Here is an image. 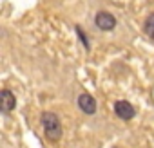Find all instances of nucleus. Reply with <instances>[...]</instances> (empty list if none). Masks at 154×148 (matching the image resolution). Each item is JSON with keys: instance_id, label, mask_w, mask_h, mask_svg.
Listing matches in <instances>:
<instances>
[{"instance_id": "0eeeda50", "label": "nucleus", "mask_w": 154, "mask_h": 148, "mask_svg": "<svg viewBox=\"0 0 154 148\" xmlns=\"http://www.w3.org/2000/svg\"><path fill=\"white\" fill-rule=\"evenodd\" d=\"M74 29H76V34H78V36H80V40H82V43H84V47H85V49L89 51V40H87V36L84 34V31H82V27H80V25H76Z\"/></svg>"}, {"instance_id": "39448f33", "label": "nucleus", "mask_w": 154, "mask_h": 148, "mask_svg": "<svg viewBox=\"0 0 154 148\" xmlns=\"http://www.w3.org/2000/svg\"><path fill=\"white\" fill-rule=\"evenodd\" d=\"M78 105H80L82 112H85V114H89V116L96 112V101H94V98H93L91 94H82V96L78 98Z\"/></svg>"}, {"instance_id": "423d86ee", "label": "nucleus", "mask_w": 154, "mask_h": 148, "mask_svg": "<svg viewBox=\"0 0 154 148\" xmlns=\"http://www.w3.org/2000/svg\"><path fill=\"white\" fill-rule=\"evenodd\" d=\"M145 33L154 40V15H149V18L145 20Z\"/></svg>"}, {"instance_id": "f257e3e1", "label": "nucleus", "mask_w": 154, "mask_h": 148, "mask_svg": "<svg viewBox=\"0 0 154 148\" xmlns=\"http://www.w3.org/2000/svg\"><path fill=\"white\" fill-rule=\"evenodd\" d=\"M42 125H44V130H45V137L53 143H56L60 137H62V125H60V119L53 114V112H44L42 114Z\"/></svg>"}, {"instance_id": "6e6552de", "label": "nucleus", "mask_w": 154, "mask_h": 148, "mask_svg": "<svg viewBox=\"0 0 154 148\" xmlns=\"http://www.w3.org/2000/svg\"><path fill=\"white\" fill-rule=\"evenodd\" d=\"M114 148H120V146H114Z\"/></svg>"}, {"instance_id": "f03ea898", "label": "nucleus", "mask_w": 154, "mask_h": 148, "mask_svg": "<svg viewBox=\"0 0 154 148\" xmlns=\"http://www.w3.org/2000/svg\"><path fill=\"white\" fill-rule=\"evenodd\" d=\"M94 22H96V27L102 29V31H112L114 25H116V18L111 13H105V11H100L96 15Z\"/></svg>"}, {"instance_id": "20e7f679", "label": "nucleus", "mask_w": 154, "mask_h": 148, "mask_svg": "<svg viewBox=\"0 0 154 148\" xmlns=\"http://www.w3.org/2000/svg\"><path fill=\"white\" fill-rule=\"evenodd\" d=\"M17 105V99H15V94L8 89H4L2 92H0V110H2L4 114L11 112Z\"/></svg>"}, {"instance_id": "7ed1b4c3", "label": "nucleus", "mask_w": 154, "mask_h": 148, "mask_svg": "<svg viewBox=\"0 0 154 148\" xmlns=\"http://www.w3.org/2000/svg\"><path fill=\"white\" fill-rule=\"evenodd\" d=\"M114 112H116V116H118L120 119H123V121H129V119L134 117V107H132L131 103L123 101V99L114 103Z\"/></svg>"}]
</instances>
